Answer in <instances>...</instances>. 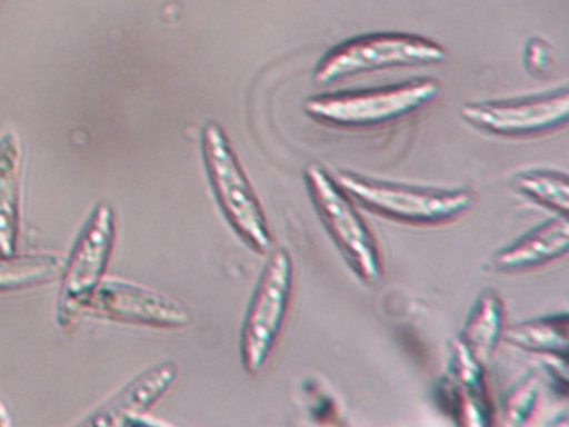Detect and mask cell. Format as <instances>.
Instances as JSON below:
<instances>
[{
  "mask_svg": "<svg viewBox=\"0 0 569 427\" xmlns=\"http://www.w3.org/2000/svg\"><path fill=\"white\" fill-rule=\"evenodd\" d=\"M94 316L129 326L182 329L191 324L184 304L158 290L129 280H104L86 304V317Z\"/></svg>",
  "mask_w": 569,
  "mask_h": 427,
  "instance_id": "8",
  "label": "cell"
},
{
  "mask_svg": "<svg viewBox=\"0 0 569 427\" xmlns=\"http://www.w3.org/2000/svg\"><path fill=\"white\" fill-rule=\"evenodd\" d=\"M512 186L535 202L555 210L558 216H568L569 182L565 173L529 170L518 173L512 179Z\"/></svg>",
  "mask_w": 569,
  "mask_h": 427,
  "instance_id": "17",
  "label": "cell"
},
{
  "mask_svg": "<svg viewBox=\"0 0 569 427\" xmlns=\"http://www.w3.org/2000/svg\"><path fill=\"white\" fill-rule=\"evenodd\" d=\"M505 309L501 299L492 290H485L476 300L468 322L461 332L462 344L476 363L486 366L502 336Z\"/></svg>",
  "mask_w": 569,
  "mask_h": 427,
  "instance_id": "14",
  "label": "cell"
},
{
  "mask_svg": "<svg viewBox=\"0 0 569 427\" xmlns=\"http://www.w3.org/2000/svg\"><path fill=\"white\" fill-rule=\"evenodd\" d=\"M201 146L206 170L226 219L256 252H271L272 236L264 210L219 123H206Z\"/></svg>",
  "mask_w": 569,
  "mask_h": 427,
  "instance_id": "1",
  "label": "cell"
},
{
  "mask_svg": "<svg viewBox=\"0 0 569 427\" xmlns=\"http://www.w3.org/2000/svg\"><path fill=\"white\" fill-rule=\"evenodd\" d=\"M526 67L532 76H546L552 69V50L545 40H529L526 46Z\"/></svg>",
  "mask_w": 569,
  "mask_h": 427,
  "instance_id": "19",
  "label": "cell"
},
{
  "mask_svg": "<svg viewBox=\"0 0 569 427\" xmlns=\"http://www.w3.org/2000/svg\"><path fill=\"white\" fill-rule=\"evenodd\" d=\"M445 47L426 37L401 32L355 37L325 53L315 70L319 83L398 67L429 66L446 60Z\"/></svg>",
  "mask_w": 569,
  "mask_h": 427,
  "instance_id": "3",
  "label": "cell"
},
{
  "mask_svg": "<svg viewBox=\"0 0 569 427\" xmlns=\"http://www.w3.org/2000/svg\"><path fill=\"white\" fill-rule=\"evenodd\" d=\"M22 153L18 133L6 132L0 137V256L18 252Z\"/></svg>",
  "mask_w": 569,
  "mask_h": 427,
  "instance_id": "12",
  "label": "cell"
},
{
  "mask_svg": "<svg viewBox=\"0 0 569 427\" xmlns=\"http://www.w3.org/2000/svg\"><path fill=\"white\" fill-rule=\"evenodd\" d=\"M268 254L242 324L241 359L244 369L252 376L264 369L274 350L284 326L295 284L291 254L282 247L271 249Z\"/></svg>",
  "mask_w": 569,
  "mask_h": 427,
  "instance_id": "4",
  "label": "cell"
},
{
  "mask_svg": "<svg viewBox=\"0 0 569 427\" xmlns=\"http://www.w3.org/2000/svg\"><path fill=\"white\" fill-rule=\"evenodd\" d=\"M305 180L322 224L349 266L366 284L378 282L382 276L378 246L349 193L318 163L306 167Z\"/></svg>",
  "mask_w": 569,
  "mask_h": 427,
  "instance_id": "5",
  "label": "cell"
},
{
  "mask_svg": "<svg viewBox=\"0 0 569 427\" xmlns=\"http://www.w3.org/2000/svg\"><path fill=\"white\" fill-rule=\"evenodd\" d=\"M0 427H6V420L4 416H2V413H0Z\"/></svg>",
  "mask_w": 569,
  "mask_h": 427,
  "instance_id": "21",
  "label": "cell"
},
{
  "mask_svg": "<svg viewBox=\"0 0 569 427\" xmlns=\"http://www.w3.org/2000/svg\"><path fill=\"white\" fill-rule=\"evenodd\" d=\"M568 89L529 99L465 103L461 107V117L466 122L506 137L531 136L558 129L568 122Z\"/></svg>",
  "mask_w": 569,
  "mask_h": 427,
  "instance_id": "9",
  "label": "cell"
},
{
  "mask_svg": "<svg viewBox=\"0 0 569 427\" xmlns=\"http://www.w3.org/2000/svg\"><path fill=\"white\" fill-rule=\"evenodd\" d=\"M435 80L416 79L381 89L309 97L305 112L312 119L339 127H371L391 122L435 99Z\"/></svg>",
  "mask_w": 569,
  "mask_h": 427,
  "instance_id": "7",
  "label": "cell"
},
{
  "mask_svg": "<svg viewBox=\"0 0 569 427\" xmlns=\"http://www.w3.org/2000/svg\"><path fill=\"white\" fill-rule=\"evenodd\" d=\"M482 369L485 367L476 363L458 340L452 349L451 377L461 427H488V397L482 383Z\"/></svg>",
  "mask_w": 569,
  "mask_h": 427,
  "instance_id": "13",
  "label": "cell"
},
{
  "mask_svg": "<svg viewBox=\"0 0 569 427\" xmlns=\"http://www.w3.org/2000/svg\"><path fill=\"white\" fill-rule=\"evenodd\" d=\"M122 427H159L156 424L149 423V420L142 419V417H136V419H129L128 423Z\"/></svg>",
  "mask_w": 569,
  "mask_h": 427,
  "instance_id": "20",
  "label": "cell"
},
{
  "mask_svg": "<svg viewBox=\"0 0 569 427\" xmlns=\"http://www.w3.org/2000/svg\"><path fill=\"white\" fill-rule=\"evenodd\" d=\"M568 247V216H556L498 250L491 266L498 272H522L565 256Z\"/></svg>",
  "mask_w": 569,
  "mask_h": 427,
  "instance_id": "11",
  "label": "cell"
},
{
  "mask_svg": "<svg viewBox=\"0 0 569 427\" xmlns=\"http://www.w3.org/2000/svg\"><path fill=\"white\" fill-rule=\"evenodd\" d=\"M336 182L366 209L409 224H441L465 214L475 202L469 190H435L379 182L355 173H339Z\"/></svg>",
  "mask_w": 569,
  "mask_h": 427,
  "instance_id": "6",
  "label": "cell"
},
{
  "mask_svg": "<svg viewBox=\"0 0 569 427\" xmlns=\"http://www.w3.org/2000/svg\"><path fill=\"white\" fill-rule=\"evenodd\" d=\"M532 403H535V384L531 380H526L519 386L518 393L515 390L509 399L508 409H506V420H508L509 427L521 426L522 420L531 410Z\"/></svg>",
  "mask_w": 569,
  "mask_h": 427,
  "instance_id": "18",
  "label": "cell"
},
{
  "mask_svg": "<svg viewBox=\"0 0 569 427\" xmlns=\"http://www.w3.org/2000/svg\"><path fill=\"white\" fill-rule=\"evenodd\" d=\"M568 337V316H552L512 324L502 329L501 339L519 349L566 357Z\"/></svg>",
  "mask_w": 569,
  "mask_h": 427,
  "instance_id": "16",
  "label": "cell"
},
{
  "mask_svg": "<svg viewBox=\"0 0 569 427\" xmlns=\"http://www.w3.org/2000/svg\"><path fill=\"white\" fill-rule=\"evenodd\" d=\"M176 377V364H156L126 384L76 427H122L129 419L142 417V414L148 413L161 397H164L174 384Z\"/></svg>",
  "mask_w": 569,
  "mask_h": 427,
  "instance_id": "10",
  "label": "cell"
},
{
  "mask_svg": "<svg viewBox=\"0 0 569 427\" xmlns=\"http://www.w3.org/2000/svg\"><path fill=\"white\" fill-rule=\"evenodd\" d=\"M116 232L114 209L111 203H99L82 227L68 262L62 266L56 317L66 332L78 329L81 320L86 319L89 297L104 282Z\"/></svg>",
  "mask_w": 569,
  "mask_h": 427,
  "instance_id": "2",
  "label": "cell"
},
{
  "mask_svg": "<svg viewBox=\"0 0 569 427\" xmlns=\"http://www.w3.org/2000/svg\"><path fill=\"white\" fill-rule=\"evenodd\" d=\"M62 262L52 254H11L0 256V294L34 289L54 282Z\"/></svg>",
  "mask_w": 569,
  "mask_h": 427,
  "instance_id": "15",
  "label": "cell"
}]
</instances>
